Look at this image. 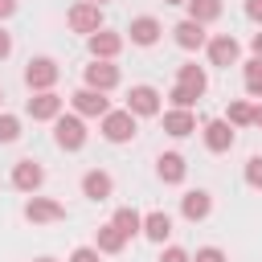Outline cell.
I'll use <instances>...</instances> for the list:
<instances>
[{"mask_svg":"<svg viewBox=\"0 0 262 262\" xmlns=\"http://www.w3.org/2000/svg\"><path fill=\"white\" fill-rule=\"evenodd\" d=\"M98 131H102L106 143H119V147H123V143H131V139L139 135V119H135L127 106H111V111L98 119Z\"/></svg>","mask_w":262,"mask_h":262,"instance_id":"cell-1","label":"cell"},{"mask_svg":"<svg viewBox=\"0 0 262 262\" xmlns=\"http://www.w3.org/2000/svg\"><path fill=\"white\" fill-rule=\"evenodd\" d=\"M86 139H90V131H86V119H78L74 111L66 115H57L53 119V143L61 147V151H82L86 147Z\"/></svg>","mask_w":262,"mask_h":262,"instance_id":"cell-2","label":"cell"},{"mask_svg":"<svg viewBox=\"0 0 262 262\" xmlns=\"http://www.w3.org/2000/svg\"><path fill=\"white\" fill-rule=\"evenodd\" d=\"M57 78H61V66H57L53 57H29V66H25V86H29L33 94L53 90Z\"/></svg>","mask_w":262,"mask_h":262,"instance_id":"cell-3","label":"cell"},{"mask_svg":"<svg viewBox=\"0 0 262 262\" xmlns=\"http://www.w3.org/2000/svg\"><path fill=\"white\" fill-rule=\"evenodd\" d=\"M135 119H156L160 111H164V94L156 90V86H147V82H139V86H131L127 90V102H123Z\"/></svg>","mask_w":262,"mask_h":262,"instance_id":"cell-4","label":"cell"},{"mask_svg":"<svg viewBox=\"0 0 262 262\" xmlns=\"http://www.w3.org/2000/svg\"><path fill=\"white\" fill-rule=\"evenodd\" d=\"M205 53H209V66H221V70L242 66V45H237L233 33H213L205 41Z\"/></svg>","mask_w":262,"mask_h":262,"instance_id":"cell-5","label":"cell"},{"mask_svg":"<svg viewBox=\"0 0 262 262\" xmlns=\"http://www.w3.org/2000/svg\"><path fill=\"white\" fill-rule=\"evenodd\" d=\"M119 78H123V74H119L115 61H94V57H90V66L82 70V86H86V90H98V94H111V90L119 86Z\"/></svg>","mask_w":262,"mask_h":262,"instance_id":"cell-6","label":"cell"},{"mask_svg":"<svg viewBox=\"0 0 262 262\" xmlns=\"http://www.w3.org/2000/svg\"><path fill=\"white\" fill-rule=\"evenodd\" d=\"M12 188L16 192H25V196H33L41 184H45V168H41V160H33V156H25V160H16L12 164Z\"/></svg>","mask_w":262,"mask_h":262,"instance_id":"cell-7","label":"cell"},{"mask_svg":"<svg viewBox=\"0 0 262 262\" xmlns=\"http://www.w3.org/2000/svg\"><path fill=\"white\" fill-rule=\"evenodd\" d=\"M25 221H33V225H53V221H66V205L61 201H53V196H29L25 201Z\"/></svg>","mask_w":262,"mask_h":262,"instance_id":"cell-8","label":"cell"},{"mask_svg":"<svg viewBox=\"0 0 262 262\" xmlns=\"http://www.w3.org/2000/svg\"><path fill=\"white\" fill-rule=\"evenodd\" d=\"M66 20H70V29H74V33H82V37H90V33L106 29V25H102V8H98V4H90V0H78V4L66 12Z\"/></svg>","mask_w":262,"mask_h":262,"instance_id":"cell-9","label":"cell"},{"mask_svg":"<svg viewBox=\"0 0 262 262\" xmlns=\"http://www.w3.org/2000/svg\"><path fill=\"white\" fill-rule=\"evenodd\" d=\"M86 45H90V57H94V61H115V57L123 53L127 37H123V33H115V29H98V33H90V37H86Z\"/></svg>","mask_w":262,"mask_h":262,"instance_id":"cell-10","label":"cell"},{"mask_svg":"<svg viewBox=\"0 0 262 262\" xmlns=\"http://www.w3.org/2000/svg\"><path fill=\"white\" fill-rule=\"evenodd\" d=\"M70 111L78 115V119H102L106 111H111V98L106 94H98V90H74L70 94Z\"/></svg>","mask_w":262,"mask_h":262,"instance_id":"cell-11","label":"cell"},{"mask_svg":"<svg viewBox=\"0 0 262 262\" xmlns=\"http://www.w3.org/2000/svg\"><path fill=\"white\" fill-rule=\"evenodd\" d=\"M66 111V98L57 94V90H45V94H33L29 102H25V115L33 119V123H53L57 115Z\"/></svg>","mask_w":262,"mask_h":262,"instance_id":"cell-12","label":"cell"},{"mask_svg":"<svg viewBox=\"0 0 262 262\" xmlns=\"http://www.w3.org/2000/svg\"><path fill=\"white\" fill-rule=\"evenodd\" d=\"M201 139H205V147H209L213 156H225V151L237 143V131H233L225 119H205V127H201Z\"/></svg>","mask_w":262,"mask_h":262,"instance_id":"cell-13","label":"cell"},{"mask_svg":"<svg viewBox=\"0 0 262 262\" xmlns=\"http://www.w3.org/2000/svg\"><path fill=\"white\" fill-rule=\"evenodd\" d=\"M82 196L94 201V205L111 201V196H115V176H111L106 168H90V172H82Z\"/></svg>","mask_w":262,"mask_h":262,"instance_id":"cell-14","label":"cell"},{"mask_svg":"<svg viewBox=\"0 0 262 262\" xmlns=\"http://www.w3.org/2000/svg\"><path fill=\"white\" fill-rule=\"evenodd\" d=\"M123 37H131V45H139V49H151L164 37V25H160V16H131Z\"/></svg>","mask_w":262,"mask_h":262,"instance_id":"cell-15","label":"cell"},{"mask_svg":"<svg viewBox=\"0 0 262 262\" xmlns=\"http://www.w3.org/2000/svg\"><path fill=\"white\" fill-rule=\"evenodd\" d=\"M209 213H213V192L209 188H188L180 196V217L184 221H205Z\"/></svg>","mask_w":262,"mask_h":262,"instance_id":"cell-16","label":"cell"},{"mask_svg":"<svg viewBox=\"0 0 262 262\" xmlns=\"http://www.w3.org/2000/svg\"><path fill=\"white\" fill-rule=\"evenodd\" d=\"M172 41L184 49V53H196V49H205V41H209V33H205V25H196V20H180V25H172Z\"/></svg>","mask_w":262,"mask_h":262,"instance_id":"cell-17","label":"cell"},{"mask_svg":"<svg viewBox=\"0 0 262 262\" xmlns=\"http://www.w3.org/2000/svg\"><path fill=\"white\" fill-rule=\"evenodd\" d=\"M156 176H160L164 184H184V176H188V160H184L180 151H160V160H156Z\"/></svg>","mask_w":262,"mask_h":262,"instance_id":"cell-18","label":"cell"},{"mask_svg":"<svg viewBox=\"0 0 262 262\" xmlns=\"http://www.w3.org/2000/svg\"><path fill=\"white\" fill-rule=\"evenodd\" d=\"M147 242H156V246H164L168 237H172V217L164 213V209H151V213H143V229H139Z\"/></svg>","mask_w":262,"mask_h":262,"instance_id":"cell-19","label":"cell"},{"mask_svg":"<svg viewBox=\"0 0 262 262\" xmlns=\"http://www.w3.org/2000/svg\"><path fill=\"white\" fill-rule=\"evenodd\" d=\"M164 131H168L172 139H184V135L196 131V115H192V111H176V106H168V111H164Z\"/></svg>","mask_w":262,"mask_h":262,"instance_id":"cell-20","label":"cell"},{"mask_svg":"<svg viewBox=\"0 0 262 262\" xmlns=\"http://www.w3.org/2000/svg\"><path fill=\"white\" fill-rule=\"evenodd\" d=\"M176 86H188V90L205 94V90H209V74H205V66H196V61H180V66H176Z\"/></svg>","mask_w":262,"mask_h":262,"instance_id":"cell-21","label":"cell"},{"mask_svg":"<svg viewBox=\"0 0 262 262\" xmlns=\"http://www.w3.org/2000/svg\"><path fill=\"white\" fill-rule=\"evenodd\" d=\"M111 225H115V229H119V233H123V237L131 242V237H135V233L143 229V213H139V209H131V205H123V209H115Z\"/></svg>","mask_w":262,"mask_h":262,"instance_id":"cell-22","label":"cell"},{"mask_svg":"<svg viewBox=\"0 0 262 262\" xmlns=\"http://www.w3.org/2000/svg\"><path fill=\"white\" fill-rule=\"evenodd\" d=\"M94 250H98V254H123V250H127V237L106 221V225H98V233H94Z\"/></svg>","mask_w":262,"mask_h":262,"instance_id":"cell-23","label":"cell"},{"mask_svg":"<svg viewBox=\"0 0 262 262\" xmlns=\"http://www.w3.org/2000/svg\"><path fill=\"white\" fill-rule=\"evenodd\" d=\"M188 8V20H196V25H213V20H221V0H188L184 4Z\"/></svg>","mask_w":262,"mask_h":262,"instance_id":"cell-24","label":"cell"},{"mask_svg":"<svg viewBox=\"0 0 262 262\" xmlns=\"http://www.w3.org/2000/svg\"><path fill=\"white\" fill-rule=\"evenodd\" d=\"M225 123H229L233 131H237V127H250V123H254V102H250V98H233L229 111H225Z\"/></svg>","mask_w":262,"mask_h":262,"instance_id":"cell-25","label":"cell"},{"mask_svg":"<svg viewBox=\"0 0 262 262\" xmlns=\"http://www.w3.org/2000/svg\"><path fill=\"white\" fill-rule=\"evenodd\" d=\"M242 82H246V94L250 98H262V57L242 61Z\"/></svg>","mask_w":262,"mask_h":262,"instance_id":"cell-26","label":"cell"},{"mask_svg":"<svg viewBox=\"0 0 262 262\" xmlns=\"http://www.w3.org/2000/svg\"><path fill=\"white\" fill-rule=\"evenodd\" d=\"M196 98H201V94H196V90H188V86H172V90H168V102H172L176 111H192V106H196Z\"/></svg>","mask_w":262,"mask_h":262,"instance_id":"cell-27","label":"cell"},{"mask_svg":"<svg viewBox=\"0 0 262 262\" xmlns=\"http://www.w3.org/2000/svg\"><path fill=\"white\" fill-rule=\"evenodd\" d=\"M25 131H20V119L16 115H8V111H0V143H16Z\"/></svg>","mask_w":262,"mask_h":262,"instance_id":"cell-28","label":"cell"},{"mask_svg":"<svg viewBox=\"0 0 262 262\" xmlns=\"http://www.w3.org/2000/svg\"><path fill=\"white\" fill-rule=\"evenodd\" d=\"M242 176H246V184H250V188H262V156H250Z\"/></svg>","mask_w":262,"mask_h":262,"instance_id":"cell-29","label":"cell"},{"mask_svg":"<svg viewBox=\"0 0 262 262\" xmlns=\"http://www.w3.org/2000/svg\"><path fill=\"white\" fill-rule=\"evenodd\" d=\"M192 262H229V254H225L221 246H201V250L192 254Z\"/></svg>","mask_w":262,"mask_h":262,"instance_id":"cell-30","label":"cell"},{"mask_svg":"<svg viewBox=\"0 0 262 262\" xmlns=\"http://www.w3.org/2000/svg\"><path fill=\"white\" fill-rule=\"evenodd\" d=\"M160 262H192V254L180 250V246H164V250H160Z\"/></svg>","mask_w":262,"mask_h":262,"instance_id":"cell-31","label":"cell"},{"mask_svg":"<svg viewBox=\"0 0 262 262\" xmlns=\"http://www.w3.org/2000/svg\"><path fill=\"white\" fill-rule=\"evenodd\" d=\"M66 262H102V254H98L94 246H78V250H74Z\"/></svg>","mask_w":262,"mask_h":262,"instance_id":"cell-32","label":"cell"},{"mask_svg":"<svg viewBox=\"0 0 262 262\" xmlns=\"http://www.w3.org/2000/svg\"><path fill=\"white\" fill-rule=\"evenodd\" d=\"M8 57H12V33L0 25V61H8Z\"/></svg>","mask_w":262,"mask_h":262,"instance_id":"cell-33","label":"cell"},{"mask_svg":"<svg viewBox=\"0 0 262 262\" xmlns=\"http://www.w3.org/2000/svg\"><path fill=\"white\" fill-rule=\"evenodd\" d=\"M246 16H250L254 25H262V0H246Z\"/></svg>","mask_w":262,"mask_h":262,"instance_id":"cell-34","label":"cell"},{"mask_svg":"<svg viewBox=\"0 0 262 262\" xmlns=\"http://www.w3.org/2000/svg\"><path fill=\"white\" fill-rule=\"evenodd\" d=\"M16 8H20V0H0V20L16 16Z\"/></svg>","mask_w":262,"mask_h":262,"instance_id":"cell-35","label":"cell"},{"mask_svg":"<svg viewBox=\"0 0 262 262\" xmlns=\"http://www.w3.org/2000/svg\"><path fill=\"white\" fill-rule=\"evenodd\" d=\"M250 49H254V57H262V33H254V37H250Z\"/></svg>","mask_w":262,"mask_h":262,"instance_id":"cell-36","label":"cell"},{"mask_svg":"<svg viewBox=\"0 0 262 262\" xmlns=\"http://www.w3.org/2000/svg\"><path fill=\"white\" fill-rule=\"evenodd\" d=\"M250 127H262V102L254 106V123H250Z\"/></svg>","mask_w":262,"mask_h":262,"instance_id":"cell-37","label":"cell"},{"mask_svg":"<svg viewBox=\"0 0 262 262\" xmlns=\"http://www.w3.org/2000/svg\"><path fill=\"white\" fill-rule=\"evenodd\" d=\"M33 262H57V258H33Z\"/></svg>","mask_w":262,"mask_h":262,"instance_id":"cell-38","label":"cell"},{"mask_svg":"<svg viewBox=\"0 0 262 262\" xmlns=\"http://www.w3.org/2000/svg\"><path fill=\"white\" fill-rule=\"evenodd\" d=\"M164 4H188V0H164Z\"/></svg>","mask_w":262,"mask_h":262,"instance_id":"cell-39","label":"cell"},{"mask_svg":"<svg viewBox=\"0 0 262 262\" xmlns=\"http://www.w3.org/2000/svg\"><path fill=\"white\" fill-rule=\"evenodd\" d=\"M90 4H98V8H102V4H111V0H90Z\"/></svg>","mask_w":262,"mask_h":262,"instance_id":"cell-40","label":"cell"},{"mask_svg":"<svg viewBox=\"0 0 262 262\" xmlns=\"http://www.w3.org/2000/svg\"><path fill=\"white\" fill-rule=\"evenodd\" d=\"M0 106H4V90H0Z\"/></svg>","mask_w":262,"mask_h":262,"instance_id":"cell-41","label":"cell"}]
</instances>
